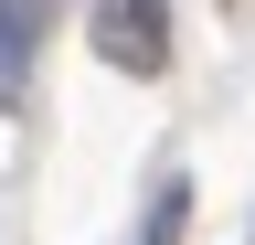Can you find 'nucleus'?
<instances>
[{
	"mask_svg": "<svg viewBox=\"0 0 255 245\" xmlns=\"http://www.w3.org/2000/svg\"><path fill=\"white\" fill-rule=\"evenodd\" d=\"M96 53L117 75H159L170 64V0H96Z\"/></svg>",
	"mask_w": 255,
	"mask_h": 245,
	"instance_id": "nucleus-1",
	"label": "nucleus"
},
{
	"mask_svg": "<svg viewBox=\"0 0 255 245\" xmlns=\"http://www.w3.org/2000/svg\"><path fill=\"white\" fill-rule=\"evenodd\" d=\"M43 21H53V0H0V96H21V85H32Z\"/></svg>",
	"mask_w": 255,
	"mask_h": 245,
	"instance_id": "nucleus-2",
	"label": "nucleus"
},
{
	"mask_svg": "<svg viewBox=\"0 0 255 245\" xmlns=\"http://www.w3.org/2000/svg\"><path fill=\"white\" fill-rule=\"evenodd\" d=\"M181 213H191V181H159V203H149V235H138V245H181Z\"/></svg>",
	"mask_w": 255,
	"mask_h": 245,
	"instance_id": "nucleus-3",
	"label": "nucleus"
}]
</instances>
